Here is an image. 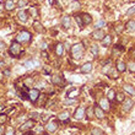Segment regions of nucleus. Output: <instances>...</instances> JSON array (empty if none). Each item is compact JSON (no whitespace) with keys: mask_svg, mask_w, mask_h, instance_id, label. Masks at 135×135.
<instances>
[{"mask_svg":"<svg viewBox=\"0 0 135 135\" xmlns=\"http://www.w3.org/2000/svg\"><path fill=\"white\" fill-rule=\"evenodd\" d=\"M70 53H71V57L75 59V60L81 59L82 58V55H84V53H85L84 44H82V43H76V44H74V46L71 47Z\"/></svg>","mask_w":135,"mask_h":135,"instance_id":"1","label":"nucleus"},{"mask_svg":"<svg viewBox=\"0 0 135 135\" xmlns=\"http://www.w3.org/2000/svg\"><path fill=\"white\" fill-rule=\"evenodd\" d=\"M22 53V47H21V43H19L17 41H14L11 43L9 48V54L12 57V58H19Z\"/></svg>","mask_w":135,"mask_h":135,"instance_id":"2","label":"nucleus"},{"mask_svg":"<svg viewBox=\"0 0 135 135\" xmlns=\"http://www.w3.org/2000/svg\"><path fill=\"white\" fill-rule=\"evenodd\" d=\"M31 38H32V35H31V32H28L27 29H22L19 35H17L16 41H17L19 43H23V42H28Z\"/></svg>","mask_w":135,"mask_h":135,"instance_id":"3","label":"nucleus"},{"mask_svg":"<svg viewBox=\"0 0 135 135\" xmlns=\"http://www.w3.org/2000/svg\"><path fill=\"white\" fill-rule=\"evenodd\" d=\"M35 125H36V122H35L33 119H29V120H27V122H25L22 125H20L19 130L20 131H22V133H26V131L31 130Z\"/></svg>","mask_w":135,"mask_h":135,"instance_id":"4","label":"nucleus"},{"mask_svg":"<svg viewBox=\"0 0 135 135\" xmlns=\"http://www.w3.org/2000/svg\"><path fill=\"white\" fill-rule=\"evenodd\" d=\"M39 95H41V92H39L38 88H31V90H28V99L32 103L37 102Z\"/></svg>","mask_w":135,"mask_h":135,"instance_id":"5","label":"nucleus"},{"mask_svg":"<svg viewBox=\"0 0 135 135\" xmlns=\"http://www.w3.org/2000/svg\"><path fill=\"white\" fill-rule=\"evenodd\" d=\"M58 126H59L58 119H55V120H49L48 123L46 124V130H47L48 133H53V131H55V130L58 129Z\"/></svg>","mask_w":135,"mask_h":135,"instance_id":"6","label":"nucleus"},{"mask_svg":"<svg viewBox=\"0 0 135 135\" xmlns=\"http://www.w3.org/2000/svg\"><path fill=\"white\" fill-rule=\"evenodd\" d=\"M80 17H81V21H82V25H84V26L90 25V23L92 22V16H91L90 14L84 12V14H81V15H80Z\"/></svg>","mask_w":135,"mask_h":135,"instance_id":"7","label":"nucleus"},{"mask_svg":"<svg viewBox=\"0 0 135 135\" xmlns=\"http://www.w3.org/2000/svg\"><path fill=\"white\" fill-rule=\"evenodd\" d=\"M93 113H95V117L99 118V119L105 118V111L98 106V105H96V106L93 107Z\"/></svg>","mask_w":135,"mask_h":135,"instance_id":"8","label":"nucleus"},{"mask_svg":"<svg viewBox=\"0 0 135 135\" xmlns=\"http://www.w3.org/2000/svg\"><path fill=\"white\" fill-rule=\"evenodd\" d=\"M52 82H53L54 85H58V86H64V85H65V80H64V77L58 76V75L52 77Z\"/></svg>","mask_w":135,"mask_h":135,"instance_id":"9","label":"nucleus"},{"mask_svg":"<svg viewBox=\"0 0 135 135\" xmlns=\"http://www.w3.org/2000/svg\"><path fill=\"white\" fill-rule=\"evenodd\" d=\"M106 35H105V31H102V29H96L92 35H91V37L92 39H96V41H99V39H102L105 37Z\"/></svg>","mask_w":135,"mask_h":135,"instance_id":"10","label":"nucleus"},{"mask_svg":"<svg viewBox=\"0 0 135 135\" xmlns=\"http://www.w3.org/2000/svg\"><path fill=\"white\" fill-rule=\"evenodd\" d=\"M123 50H124V48H123V46H122V44H116V46L113 47V50H112V57H113V58L118 57Z\"/></svg>","mask_w":135,"mask_h":135,"instance_id":"11","label":"nucleus"},{"mask_svg":"<svg viewBox=\"0 0 135 135\" xmlns=\"http://www.w3.org/2000/svg\"><path fill=\"white\" fill-rule=\"evenodd\" d=\"M69 118H70V113H69L68 111H64V112H61V113L58 116V120L59 122L68 123V122H69Z\"/></svg>","mask_w":135,"mask_h":135,"instance_id":"12","label":"nucleus"},{"mask_svg":"<svg viewBox=\"0 0 135 135\" xmlns=\"http://www.w3.org/2000/svg\"><path fill=\"white\" fill-rule=\"evenodd\" d=\"M17 17L21 22H26L28 19V11L27 10H21L19 14H17Z\"/></svg>","mask_w":135,"mask_h":135,"instance_id":"13","label":"nucleus"},{"mask_svg":"<svg viewBox=\"0 0 135 135\" xmlns=\"http://www.w3.org/2000/svg\"><path fill=\"white\" fill-rule=\"evenodd\" d=\"M61 26L65 29H69L71 27V19H70L69 16H64V17L61 19Z\"/></svg>","mask_w":135,"mask_h":135,"instance_id":"14","label":"nucleus"},{"mask_svg":"<svg viewBox=\"0 0 135 135\" xmlns=\"http://www.w3.org/2000/svg\"><path fill=\"white\" fill-rule=\"evenodd\" d=\"M91 70H92V64H91V63H85V64H82L81 68H80V71H81L82 74H88Z\"/></svg>","mask_w":135,"mask_h":135,"instance_id":"15","label":"nucleus"},{"mask_svg":"<svg viewBox=\"0 0 135 135\" xmlns=\"http://www.w3.org/2000/svg\"><path fill=\"white\" fill-rule=\"evenodd\" d=\"M123 102H124V105H123V111H124V112H129V111L131 109V107H133V101H131L130 98H125Z\"/></svg>","mask_w":135,"mask_h":135,"instance_id":"16","label":"nucleus"},{"mask_svg":"<svg viewBox=\"0 0 135 135\" xmlns=\"http://www.w3.org/2000/svg\"><path fill=\"white\" fill-rule=\"evenodd\" d=\"M99 107L103 109V111H109V101L107 98H101L99 99Z\"/></svg>","mask_w":135,"mask_h":135,"instance_id":"17","label":"nucleus"},{"mask_svg":"<svg viewBox=\"0 0 135 135\" xmlns=\"http://www.w3.org/2000/svg\"><path fill=\"white\" fill-rule=\"evenodd\" d=\"M54 50H55V54H57L58 57H61V55L64 54V44H63V43H57Z\"/></svg>","mask_w":135,"mask_h":135,"instance_id":"18","label":"nucleus"},{"mask_svg":"<svg viewBox=\"0 0 135 135\" xmlns=\"http://www.w3.org/2000/svg\"><path fill=\"white\" fill-rule=\"evenodd\" d=\"M84 114H85V108L84 107H79L76 109V112H75V114H74V118L79 120V119L84 118Z\"/></svg>","mask_w":135,"mask_h":135,"instance_id":"19","label":"nucleus"},{"mask_svg":"<svg viewBox=\"0 0 135 135\" xmlns=\"http://www.w3.org/2000/svg\"><path fill=\"white\" fill-rule=\"evenodd\" d=\"M117 71L118 73H124L126 70V64L124 63V61H120V60H118L117 61Z\"/></svg>","mask_w":135,"mask_h":135,"instance_id":"20","label":"nucleus"},{"mask_svg":"<svg viewBox=\"0 0 135 135\" xmlns=\"http://www.w3.org/2000/svg\"><path fill=\"white\" fill-rule=\"evenodd\" d=\"M101 43H102V46H103V47H109V44L112 43V36H111V35L105 36L103 38L101 39Z\"/></svg>","mask_w":135,"mask_h":135,"instance_id":"21","label":"nucleus"},{"mask_svg":"<svg viewBox=\"0 0 135 135\" xmlns=\"http://www.w3.org/2000/svg\"><path fill=\"white\" fill-rule=\"evenodd\" d=\"M123 88H124V91L125 92H128L130 96H134L135 91H134V87H133V85H129V84H125L124 86H123Z\"/></svg>","mask_w":135,"mask_h":135,"instance_id":"22","label":"nucleus"},{"mask_svg":"<svg viewBox=\"0 0 135 135\" xmlns=\"http://www.w3.org/2000/svg\"><path fill=\"white\" fill-rule=\"evenodd\" d=\"M39 106L41 107H44L46 106V103H47V101H48V95H39Z\"/></svg>","mask_w":135,"mask_h":135,"instance_id":"23","label":"nucleus"},{"mask_svg":"<svg viewBox=\"0 0 135 135\" xmlns=\"http://www.w3.org/2000/svg\"><path fill=\"white\" fill-rule=\"evenodd\" d=\"M125 28L128 29V31H130V32H134L135 31V21L134 20H130V21L126 22Z\"/></svg>","mask_w":135,"mask_h":135,"instance_id":"24","label":"nucleus"},{"mask_svg":"<svg viewBox=\"0 0 135 135\" xmlns=\"http://www.w3.org/2000/svg\"><path fill=\"white\" fill-rule=\"evenodd\" d=\"M106 98L108 99V101H109V102H112V101L116 98V91L111 88V90L108 91V93H107V97H106Z\"/></svg>","mask_w":135,"mask_h":135,"instance_id":"25","label":"nucleus"},{"mask_svg":"<svg viewBox=\"0 0 135 135\" xmlns=\"http://www.w3.org/2000/svg\"><path fill=\"white\" fill-rule=\"evenodd\" d=\"M91 134H92V135H106V134H105V131H103L102 129L96 128V126L91 129Z\"/></svg>","mask_w":135,"mask_h":135,"instance_id":"26","label":"nucleus"},{"mask_svg":"<svg viewBox=\"0 0 135 135\" xmlns=\"http://www.w3.org/2000/svg\"><path fill=\"white\" fill-rule=\"evenodd\" d=\"M85 112H86V117L88 119H92L93 117H95V113H93V108L92 107H88L87 109H85Z\"/></svg>","mask_w":135,"mask_h":135,"instance_id":"27","label":"nucleus"},{"mask_svg":"<svg viewBox=\"0 0 135 135\" xmlns=\"http://www.w3.org/2000/svg\"><path fill=\"white\" fill-rule=\"evenodd\" d=\"M14 8H15V4H14V1H12V0H8V1L5 3V9L8 10V11L14 10Z\"/></svg>","mask_w":135,"mask_h":135,"instance_id":"28","label":"nucleus"},{"mask_svg":"<svg viewBox=\"0 0 135 135\" xmlns=\"http://www.w3.org/2000/svg\"><path fill=\"white\" fill-rule=\"evenodd\" d=\"M77 93H79V90H77L76 87H73V88L68 92V96L69 97H76Z\"/></svg>","mask_w":135,"mask_h":135,"instance_id":"29","label":"nucleus"},{"mask_svg":"<svg viewBox=\"0 0 135 135\" xmlns=\"http://www.w3.org/2000/svg\"><path fill=\"white\" fill-rule=\"evenodd\" d=\"M91 52H92V54H93V55H95V58H97V57H98V47H97L96 44H92V46H91Z\"/></svg>","mask_w":135,"mask_h":135,"instance_id":"30","label":"nucleus"},{"mask_svg":"<svg viewBox=\"0 0 135 135\" xmlns=\"http://www.w3.org/2000/svg\"><path fill=\"white\" fill-rule=\"evenodd\" d=\"M8 119H9V118H8V116H6V114L1 113V114H0V125L5 124V123L8 122Z\"/></svg>","mask_w":135,"mask_h":135,"instance_id":"31","label":"nucleus"},{"mask_svg":"<svg viewBox=\"0 0 135 135\" xmlns=\"http://www.w3.org/2000/svg\"><path fill=\"white\" fill-rule=\"evenodd\" d=\"M116 98H117L118 102H123V101L125 99V96H124V93L119 92V93H116Z\"/></svg>","mask_w":135,"mask_h":135,"instance_id":"32","label":"nucleus"},{"mask_svg":"<svg viewBox=\"0 0 135 135\" xmlns=\"http://www.w3.org/2000/svg\"><path fill=\"white\" fill-rule=\"evenodd\" d=\"M105 25H106V22H105L103 20H99V21H97V22H96V25H95V28H96V29H99L101 27H103Z\"/></svg>","mask_w":135,"mask_h":135,"instance_id":"33","label":"nucleus"},{"mask_svg":"<svg viewBox=\"0 0 135 135\" xmlns=\"http://www.w3.org/2000/svg\"><path fill=\"white\" fill-rule=\"evenodd\" d=\"M27 4H28V0H19V3H17V6H19L20 9H22V8H25Z\"/></svg>","mask_w":135,"mask_h":135,"instance_id":"34","label":"nucleus"},{"mask_svg":"<svg viewBox=\"0 0 135 135\" xmlns=\"http://www.w3.org/2000/svg\"><path fill=\"white\" fill-rule=\"evenodd\" d=\"M70 9L71 10L80 9V3H79V1H74V3H71V4H70Z\"/></svg>","mask_w":135,"mask_h":135,"instance_id":"35","label":"nucleus"},{"mask_svg":"<svg viewBox=\"0 0 135 135\" xmlns=\"http://www.w3.org/2000/svg\"><path fill=\"white\" fill-rule=\"evenodd\" d=\"M128 68H129L130 73H134L135 71V63H134V60H133V59H131V60H130V63L128 64Z\"/></svg>","mask_w":135,"mask_h":135,"instance_id":"36","label":"nucleus"},{"mask_svg":"<svg viewBox=\"0 0 135 135\" xmlns=\"http://www.w3.org/2000/svg\"><path fill=\"white\" fill-rule=\"evenodd\" d=\"M25 65H26V66H28V68H31V66H35V65H38V63H37V61H35V60H29V61H26V63H25Z\"/></svg>","mask_w":135,"mask_h":135,"instance_id":"37","label":"nucleus"},{"mask_svg":"<svg viewBox=\"0 0 135 135\" xmlns=\"http://www.w3.org/2000/svg\"><path fill=\"white\" fill-rule=\"evenodd\" d=\"M75 20H76L77 25L80 26V28H81V27H84V25H82V21H81V17H80V15H76V16H75Z\"/></svg>","mask_w":135,"mask_h":135,"instance_id":"38","label":"nucleus"},{"mask_svg":"<svg viewBox=\"0 0 135 135\" xmlns=\"http://www.w3.org/2000/svg\"><path fill=\"white\" fill-rule=\"evenodd\" d=\"M33 26H35V27H37V28H36V29H37V31H38V32H41V31H42V32H43V29H42V28H43V27H42V25H41V26H39V25H38V21H36V22H35V25H33Z\"/></svg>","mask_w":135,"mask_h":135,"instance_id":"39","label":"nucleus"},{"mask_svg":"<svg viewBox=\"0 0 135 135\" xmlns=\"http://www.w3.org/2000/svg\"><path fill=\"white\" fill-rule=\"evenodd\" d=\"M116 31L118 32V33H120V32L123 31V25H120V23H119V25H117V26H116Z\"/></svg>","mask_w":135,"mask_h":135,"instance_id":"40","label":"nucleus"},{"mask_svg":"<svg viewBox=\"0 0 135 135\" xmlns=\"http://www.w3.org/2000/svg\"><path fill=\"white\" fill-rule=\"evenodd\" d=\"M42 57L44 58V60H48V53L46 50H42Z\"/></svg>","mask_w":135,"mask_h":135,"instance_id":"41","label":"nucleus"},{"mask_svg":"<svg viewBox=\"0 0 135 135\" xmlns=\"http://www.w3.org/2000/svg\"><path fill=\"white\" fill-rule=\"evenodd\" d=\"M31 117H32L33 119H38L39 114H38V113H36V112H31Z\"/></svg>","mask_w":135,"mask_h":135,"instance_id":"42","label":"nucleus"},{"mask_svg":"<svg viewBox=\"0 0 135 135\" xmlns=\"http://www.w3.org/2000/svg\"><path fill=\"white\" fill-rule=\"evenodd\" d=\"M47 47H48V46H47V43H46V42H42V44H41V49H42V50H46Z\"/></svg>","mask_w":135,"mask_h":135,"instance_id":"43","label":"nucleus"},{"mask_svg":"<svg viewBox=\"0 0 135 135\" xmlns=\"http://www.w3.org/2000/svg\"><path fill=\"white\" fill-rule=\"evenodd\" d=\"M5 48H6V47H5V43L0 41V52H3V50H4Z\"/></svg>","mask_w":135,"mask_h":135,"instance_id":"44","label":"nucleus"},{"mask_svg":"<svg viewBox=\"0 0 135 135\" xmlns=\"http://www.w3.org/2000/svg\"><path fill=\"white\" fill-rule=\"evenodd\" d=\"M5 135H15V131H14L12 129H9V130L6 131V134Z\"/></svg>","mask_w":135,"mask_h":135,"instance_id":"45","label":"nucleus"},{"mask_svg":"<svg viewBox=\"0 0 135 135\" xmlns=\"http://www.w3.org/2000/svg\"><path fill=\"white\" fill-rule=\"evenodd\" d=\"M134 9H135L134 6H131V8H130V10L128 11V14H130V15H133V14H134V11H135Z\"/></svg>","mask_w":135,"mask_h":135,"instance_id":"46","label":"nucleus"},{"mask_svg":"<svg viewBox=\"0 0 135 135\" xmlns=\"http://www.w3.org/2000/svg\"><path fill=\"white\" fill-rule=\"evenodd\" d=\"M4 75H5V76H9V75H10V70H9V69L4 70Z\"/></svg>","mask_w":135,"mask_h":135,"instance_id":"47","label":"nucleus"},{"mask_svg":"<svg viewBox=\"0 0 135 135\" xmlns=\"http://www.w3.org/2000/svg\"><path fill=\"white\" fill-rule=\"evenodd\" d=\"M74 102H75V99H66L65 103H74Z\"/></svg>","mask_w":135,"mask_h":135,"instance_id":"48","label":"nucleus"},{"mask_svg":"<svg viewBox=\"0 0 135 135\" xmlns=\"http://www.w3.org/2000/svg\"><path fill=\"white\" fill-rule=\"evenodd\" d=\"M4 108H5V107H4V105H0V111H3Z\"/></svg>","mask_w":135,"mask_h":135,"instance_id":"49","label":"nucleus"},{"mask_svg":"<svg viewBox=\"0 0 135 135\" xmlns=\"http://www.w3.org/2000/svg\"><path fill=\"white\" fill-rule=\"evenodd\" d=\"M49 4H50V5H53V4H54V0H49Z\"/></svg>","mask_w":135,"mask_h":135,"instance_id":"50","label":"nucleus"},{"mask_svg":"<svg viewBox=\"0 0 135 135\" xmlns=\"http://www.w3.org/2000/svg\"><path fill=\"white\" fill-rule=\"evenodd\" d=\"M3 65H4V61H3V60H0V68L3 66Z\"/></svg>","mask_w":135,"mask_h":135,"instance_id":"51","label":"nucleus"},{"mask_svg":"<svg viewBox=\"0 0 135 135\" xmlns=\"http://www.w3.org/2000/svg\"><path fill=\"white\" fill-rule=\"evenodd\" d=\"M1 133H3V126H0V135H1Z\"/></svg>","mask_w":135,"mask_h":135,"instance_id":"52","label":"nucleus"},{"mask_svg":"<svg viewBox=\"0 0 135 135\" xmlns=\"http://www.w3.org/2000/svg\"><path fill=\"white\" fill-rule=\"evenodd\" d=\"M43 135H47V134H43Z\"/></svg>","mask_w":135,"mask_h":135,"instance_id":"53","label":"nucleus"}]
</instances>
